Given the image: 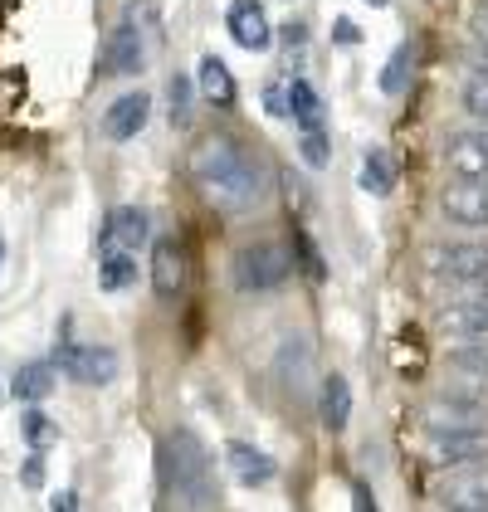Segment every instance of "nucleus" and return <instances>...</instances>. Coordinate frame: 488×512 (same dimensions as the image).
Instances as JSON below:
<instances>
[{
  "mask_svg": "<svg viewBox=\"0 0 488 512\" xmlns=\"http://www.w3.org/2000/svg\"><path fill=\"white\" fill-rule=\"evenodd\" d=\"M0 269H5V235H0Z\"/></svg>",
  "mask_w": 488,
  "mask_h": 512,
  "instance_id": "nucleus-34",
  "label": "nucleus"
},
{
  "mask_svg": "<svg viewBox=\"0 0 488 512\" xmlns=\"http://www.w3.org/2000/svg\"><path fill=\"white\" fill-rule=\"evenodd\" d=\"M79 508V498H74V493H59V498H54V512H74Z\"/></svg>",
  "mask_w": 488,
  "mask_h": 512,
  "instance_id": "nucleus-33",
  "label": "nucleus"
},
{
  "mask_svg": "<svg viewBox=\"0 0 488 512\" xmlns=\"http://www.w3.org/2000/svg\"><path fill=\"white\" fill-rule=\"evenodd\" d=\"M152 288L166 303L181 298V288H186V259H181L176 239H152Z\"/></svg>",
  "mask_w": 488,
  "mask_h": 512,
  "instance_id": "nucleus-17",
  "label": "nucleus"
},
{
  "mask_svg": "<svg viewBox=\"0 0 488 512\" xmlns=\"http://www.w3.org/2000/svg\"><path fill=\"white\" fill-rule=\"evenodd\" d=\"M459 103H464V113H469V118L488 122V69H479V74H469V79H464Z\"/></svg>",
  "mask_w": 488,
  "mask_h": 512,
  "instance_id": "nucleus-27",
  "label": "nucleus"
},
{
  "mask_svg": "<svg viewBox=\"0 0 488 512\" xmlns=\"http://www.w3.org/2000/svg\"><path fill=\"white\" fill-rule=\"evenodd\" d=\"M98 283H103L108 293L132 288V283H137V254H127V249H108V254H98Z\"/></svg>",
  "mask_w": 488,
  "mask_h": 512,
  "instance_id": "nucleus-23",
  "label": "nucleus"
},
{
  "mask_svg": "<svg viewBox=\"0 0 488 512\" xmlns=\"http://www.w3.org/2000/svg\"><path fill=\"white\" fill-rule=\"evenodd\" d=\"M430 464L435 469H469L488 464V430H430Z\"/></svg>",
  "mask_w": 488,
  "mask_h": 512,
  "instance_id": "nucleus-10",
  "label": "nucleus"
},
{
  "mask_svg": "<svg viewBox=\"0 0 488 512\" xmlns=\"http://www.w3.org/2000/svg\"><path fill=\"white\" fill-rule=\"evenodd\" d=\"M376 5H381V0H376Z\"/></svg>",
  "mask_w": 488,
  "mask_h": 512,
  "instance_id": "nucleus-35",
  "label": "nucleus"
},
{
  "mask_svg": "<svg viewBox=\"0 0 488 512\" xmlns=\"http://www.w3.org/2000/svg\"><path fill=\"white\" fill-rule=\"evenodd\" d=\"M54 361L64 366V376H74L79 386H108L118 376V352L113 347H93V342H59Z\"/></svg>",
  "mask_w": 488,
  "mask_h": 512,
  "instance_id": "nucleus-9",
  "label": "nucleus"
},
{
  "mask_svg": "<svg viewBox=\"0 0 488 512\" xmlns=\"http://www.w3.org/2000/svg\"><path fill=\"white\" fill-rule=\"evenodd\" d=\"M147 118H152V93H142V88L137 93H122L103 113V137L108 142H132L147 127Z\"/></svg>",
  "mask_w": 488,
  "mask_h": 512,
  "instance_id": "nucleus-15",
  "label": "nucleus"
},
{
  "mask_svg": "<svg viewBox=\"0 0 488 512\" xmlns=\"http://www.w3.org/2000/svg\"><path fill=\"white\" fill-rule=\"evenodd\" d=\"M191 176L201 196L225 215H249L264 200V166L244 152L235 137H205L191 152Z\"/></svg>",
  "mask_w": 488,
  "mask_h": 512,
  "instance_id": "nucleus-1",
  "label": "nucleus"
},
{
  "mask_svg": "<svg viewBox=\"0 0 488 512\" xmlns=\"http://www.w3.org/2000/svg\"><path fill=\"white\" fill-rule=\"evenodd\" d=\"M25 430H30V444H35V454H40V449H49V444H54V439H59V430H54V425H49V420H40V415H35V410H30V415H25Z\"/></svg>",
  "mask_w": 488,
  "mask_h": 512,
  "instance_id": "nucleus-29",
  "label": "nucleus"
},
{
  "mask_svg": "<svg viewBox=\"0 0 488 512\" xmlns=\"http://www.w3.org/2000/svg\"><path fill=\"white\" fill-rule=\"evenodd\" d=\"M225 459H230L235 483H244V488H264V483L279 478V459L264 454V449H254V444H244V439H230V444H225Z\"/></svg>",
  "mask_w": 488,
  "mask_h": 512,
  "instance_id": "nucleus-16",
  "label": "nucleus"
},
{
  "mask_svg": "<svg viewBox=\"0 0 488 512\" xmlns=\"http://www.w3.org/2000/svg\"><path fill=\"white\" fill-rule=\"evenodd\" d=\"M196 83L181 79V74H171V83H166V118H171V127H186L191 122V103H196Z\"/></svg>",
  "mask_w": 488,
  "mask_h": 512,
  "instance_id": "nucleus-25",
  "label": "nucleus"
},
{
  "mask_svg": "<svg viewBox=\"0 0 488 512\" xmlns=\"http://www.w3.org/2000/svg\"><path fill=\"white\" fill-rule=\"evenodd\" d=\"M352 503H357V512H376V498L366 493V483H357V488H352Z\"/></svg>",
  "mask_w": 488,
  "mask_h": 512,
  "instance_id": "nucleus-32",
  "label": "nucleus"
},
{
  "mask_svg": "<svg viewBox=\"0 0 488 512\" xmlns=\"http://www.w3.org/2000/svg\"><path fill=\"white\" fill-rule=\"evenodd\" d=\"M425 269L440 283H488V239H445L430 244Z\"/></svg>",
  "mask_w": 488,
  "mask_h": 512,
  "instance_id": "nucleus-4",
  "label": "nucleus"
},
{
  "mask_svg": "<svg viewBox=\"0 0 488 512\" xmlns=\"http://www.w3.org/2000/svg\"><path fill=\"white\" fill-rule=\"evenodd\" d=\"M40 478H44V459L35 454V459H25V483H30V488H40Z\"/></svg>",
  "mask_w": 488,
  "mask_h": 512,
  "instance_id": "nucleus-31",
  "label": "nucleus"
},
{
  "mask_svg": "<svg viewBox=\"0 0 488 512\" xmlns=\"http://www.w3.org/2000/svg\"><path fill=\"white\" fill-rule=\"evenodd\" d=\"M196 88H201L205 103H215V108H230L235 103V74L215 59V54H205L201 69H196Z\"/></svg>",
  "mask_w": 488,
  "mask_h": 512,
  "instance_id": "nucleus-20",
  "label": "nucleus"
},
{
  "mask_svg": "<svg viewBox=\"0 0 488 512\" xmlns=\"http://www.w3.org/2000/svg\"><path fill=\"white\" fill-rule=\"evenodd\" d=\"M445 166L454 176H488V127L484 132H454L445 147Z\"/></svg>",
  "mask_w": 488,
  "mask_h": 512,
  "instance_id": "nucleus-18",
  "label": "nucleus"
},
{
  "mask_svg": "<svg viewBox=\"0 0 488 512\" xmlns=\"http://www.w3.org/2000/svg\"><path fill=\"white\" fill-rule=\"evenodd\" d=\"M488 425V395L484 391H454L435 395L425 405V430H479Z\"/></svg>",
  "mask_w": 488,
  "mask_h": 512,
  "instance_id": "nucleus-8",
  "label": "nucleus"
},
{
  "mask_svg": "<svg viewBox=\"0 0 488 512\" xmlns=\"http://www.w3.org/2000/svg\"><path fill=\"white\" fill-rule=\"evenodd\" d=\"M264 108H269L274 118H288V83H269V88H264Z\"/></svg>",
  "mask_w": 488,
  "mask_h": 512,
  "instance_id": "nucleus-30",
  "label": "nucleus"
},
{
  "mask_svg": "<svg viewBox=\"0 0 488 512\" xmlns=\"http://www.w3.org/2000/svg\"><path fill=\"white\" fill-rule=\"evenodd\" d=\"M293 127H298V152H303V161H308V166H327V157H332V142H327L323 113H318V118H298Z\"/></svg>",
  "mask_w": 488,
  "mask_h": 512,
  "instance_id": "nucleus-24",
  "label": "nucleus"
},
{
  "mask_svg": "<svg viewBox=\"0 0 488 512\" xmlns=\"http://www.w3.org/2000/svg\"><path fill=\"white\" fill-rule=\"evenodd\" d=\"M362 191H371V196H391L396 191V161L386 157L381 147H366L362 152Z\"/></svg>",
  "mask_w": 488,
  "mask_h": 512,
  "instance_id": "nucleus-22",
  "label": "nucleus"
},
{
  "mask_svg": "<svg viewBox=\"0 0 488 512\" xmlns=\"http://www.w3.org/2000/svg\"><path fill=\"white\" fill-rule=\"evenodd\" d=\"M162 473L166 488L176 493V503L186 508H205L215 498V473H210V454L191 430H171L162 444Z\"/></svg>",
  "mask_w": 488,
  "mask_h": 512,
  "instance_id": "nucleus-2",
  "label": "nucleus"
},
{
  "mask_svg": "<svg viewBox=\"0 0 488 512\" xmlns=\"http://www.w3.org/2000/svg\"><path fill=\"white\" fill-rule=\"evenodd\" d=\"M147 64V35H142V15L137 5H127L113 35L103 44V59H98V79H127V74H142Z\"/></svg>",
  "mask_w": 488,
  "mask_h": 512,
  "instance_id": "nucleus-5",
  "label": "nucleus"
},
{
  "mask_svg": "<svg viewBox=\"0 0 488 512\" xmlns=\"http://www.w3.org/2000/svg\"><path fill=\"white\" fill-rule=\"evenodd\" d=\"M293 274V259H288V249L279 239H249L235 249V264H230V278H235V288L249 293V298H259V293H279Z\"/></svg>",
  "mask_w": 488,
  "mask_h": 512,
  "instance_id": "nucleus-3",
  "label": "nucleus"
},
{
  "mask_svg": "<svg viewBox=\"0 0 488 512\" xmlns=\"http://www.w3.org/2000/svg\"><path fill=\"white\" fill-rule=\"evenodd\" d=\"M440 215L459 230H488V176H449L440 191Z\"/></svg>",
  "mask_w": 488,
  "mask_h": 512,
  "instance_id": "nucleus-6",
  "label": "nucleus"
},
{
  "mask_svg": "<svg viewBox=\"0 0 488 512\" xmlns=\"http://www.w3.org/2000/svg\"><path fill=\"white\" fill-rule=\"evenodd\" d=\"M459 293L440 308V332L445 337H488V283H454Z\"/></svg>",
  "mask_w": 488,
  "mask_h": 512,
  "instance_id": "nucleus-7",
  "label": "nucleus"
},
{
  "mask_svg": "<svg viewBox=\"0 0 488 512\" xmlns=\"http://www.w3.org/2000/svg\"><path fill=\"white\" fill-rule=\"evenodd\" d=\"M303 376H308V342L298 347V361H293V347H284V381L298 391V386H303Z\"/></svg>",
  "mask_w": 488,
  "mask_h": 512,
  "instance_id": "nucleus-28",
  "label": "nucleus"
},
{
  "mask_svg": "<svg viewBox=\"0 0 488 512\" xmlns=\"http://www.w3.org/2000/svg\"><path fill=\"white\" fill-rule=\"evenodd\" d=\"M347 420H352V386H347V376H323V386H318V425L327 434H342L347 430Z\"/></svg>",
  "mask_w": 488,
  "mask_h": 512,
  "instance_id": "nucleus-19",
  "label": "nucleus"
},
{
  "mask_svg": "<svg viewBox=\"0 0 488 512\" xmlns=\"http://www.w3.org/2000/svg\"><path fill=\"white\" fill-rule=\"evenodd\" d=\"M435 503L445 512H488V464L449 469V478L435 488Z\"/></svg>",
  "mask_w": 488,
  "mask_h": 512,
  "instance_id": "nucleus-11",
  "label": "nucleus"
},
{
  "mask_svg": "<svg viewBox=\"0 0 488 512\" xmlns=\"http://www.w3.org/2000/svg\"><path fill=\"white\" fill-rule=\"evenodd\" d=\"M10 391L20 405H40L44 395L54 391V366L49 361H25L15 376H10Z\"/></svg>",
  "mask_w": 488,
  "mask_h": 512,
  "instance_id": "nucleus-21",
  "label": "nucleus"
},
{
  "mask_svg": "<svg viewBox=\"0 0 488 512\" xmlns=\"http://www.w3.org/2000/svg\"><path fill=\"white\" fill-rule=\"evenodd\" d=\"M147 239H152V220H147V210H142V205H118V210H108V220H103L98 254H108V249H127V254H137V249H147Z\"/></svg>",
  "mask_w": 488,
  "mask_h": 512,
  "instance_id": "nucleus-13",
  "label": "nucleus"
},
{
  "mask_svg": "<svg viewBox=\"0 0 488 512\" xmlns=\"http://www.w3.org/2000/svg\"><path fill=\"white\" fill-rule=\"evenodd\" d=\"M445 376L454 391L488 395V337H464L445 352Z\"/></svg>",
  "mask_w": 488,
  "mask_h": 512,
  "instance_id": "nucleus-12",
  "label": "nucleus"
},
{
  "mask_svg": "<svg viewBox=\"0 0 488 512\" xmlns=\"http://www.w3.org/2000/svg\"><path fill=\"white\" fill-rule=\"evenodd\" d=\"M410 59H415L410 44H396V49H391V59H386V69H381V93H386V98H401V93H406Z\"/></svg>",
  "mask_w": 488,
  "mask_h": 512,
  "instance_id": "nucleus-26",
  "label": "nucleus"
},
{
  "mask_svg": "<svg viewBox=\"0 0 488 512\" xmlns=\"http://www.w3.org/2000/svg\"><path fill=\"white\" fill-rule=\"evenodd\" d=\"M225 30H230V40L240 44V49H249V54H264V49L274 44V25H269V15H264L259 0H230Z\"/></svg>",
  "mask_w": 488,
  "mask_h": 512,
  "instance_id": "nucleus-14",
  "label": "nucleus"
}]
</instances>
